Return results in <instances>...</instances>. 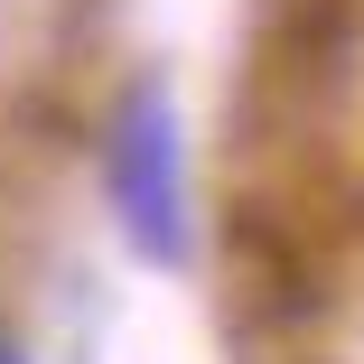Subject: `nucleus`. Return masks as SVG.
I'll list each match as a JSON object with an SVG mask.
<instances>
[{
	"label": "nucleus",
	"instance_id": "nucleus-2",
	"mask_svg": "<svg viewBox=\"0 0 364 364\" xmlns=\"http://www.w3.org/2000/svg\"><path fill=\"white\" fill-rule=\"evenodd\" d=\"M0 364H28V355H19V346H10V336H0Z\"/></svg>",
	"mask_w": 364,
	"mask_h": 364
},
{
	"label": "nucleus",
	"instance_id": "nucleus-1",
	"mask_svg": "<svg viewBox=\"0 0 364 364\" xmlns=\"http://www.w3.org/2000/svg\"><path fill=\"white\" fill-rule=\"evenodd\" d=\"M103 178H112L131 252L159 262V271H187V252H196V234H187V131H178V103L159 75L122 94L112 140H103Z\"/></svg>",
	"mask_w": 364,
	"mask_h": 364
}]
</instances>
